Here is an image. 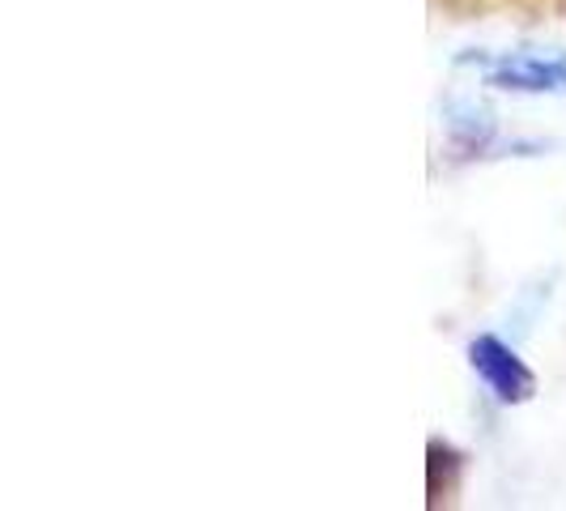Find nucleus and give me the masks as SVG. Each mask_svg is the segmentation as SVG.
<instances>
[{"label": "nucleus", "instance_id": "f03ea898", "mask_svg": "<svg viewBox=\"0 0 566 511\" xmlns=\"http://www.w3.org/2000/svg\"><path fill=\"white\" fill-rule=\"evenodd\" d=\"M490 85L515 90V94H554V90H566V60L503 56L490 64Z\"/></svg>", "mask_w": 566, "mask_h": 511}, {"label": "nucleus", "instance_id": "f257e3e1", "mask_svg": "<svg viewBox=\"0 0 566 511\" xmlns=\"http://www.w3.org/2000/svg\"><path fill=\"white\" fill-rule=\"evenodd\" d=\"M469 363H473V371L485 379V388L503 405H520V400H528L537 393V375L524 367V358L511 345H503L490 333L469 341Z\"/></svg>", "mask_w": 566, "mask_h": 511}, {"label": "nucleus", "instance_id": "7ed1b4c3", "mask_svg": "<svg viewBox=\"0 0 566 511\" xmlns=\"http://www.w3.org/2000/svg\"><path fill=\"white\" fill-rule=\"evenodd\" d=\"M430 465H426V490H430V508H439V499H448L455 490V473H460V456L448 448V444H439V439H430Z\"/></svg>", "mask_w": 566, "mask_h": 511}]
</instances>
